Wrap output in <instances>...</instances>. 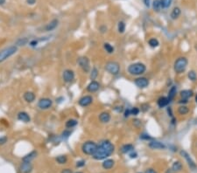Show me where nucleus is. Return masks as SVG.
<instances>
[{
    "instance_id": "nucleus-11",
    "label": "nucleus",
    "mask_w": 197,
    "mask_h": 173,
    "mask_svg": "<svg viewBox=\"0 0 197 173\" xmlns=\"http://www.w3.org/2000/svg\"><path fill=\"white\" fill-rule=\"evenodd\" d=\"M92 102H93V97L91 95H84L79 100L78 104L81 107L85 108V107L89 106Z\"/></svg>"
},
{
    "instance_id": "nucleus-25",
    "label": "nucleus",
    "mask_w": 197,
    "mask_h": 173,
    "mask_svg": "<svg viewBox=\"0 0 197 173\" xmlns=\"http://www.w3.org/2000/svg\"><path fill=\"white\" fill-rule=\"evenodd\" d=\"M180 14H181L180 9L179 7H174V8L172 10L171 13H170V17H171L172 19L175 20V19H177L180 16Z\"/></svg>"
},
{
    "instance_id": "nucleus-13",
    "label": "nucleus",
    "mask_w": 197,
    "mask_h": 173,
    "mask_svg": "<svg viewBox=\"0 0 197 173\" xmlns=\"http://www.w3.org/2000/svg\"><path fill=\"white\" fill-rule=\"evenodd\" d=\"M148 145L152 150H165L166 149V145L163 142L160 141H156V140H152L149 142Z\"/></svg>"
},
{
    "instance_id": "nucleus-20",
    "label": "nucleus",
    "mask_w": 197,
    "mask_h": 173,
    "mask_svg": "<svg viewBox=\"0 0 197 173\" xmlns=\"http://www.w3.org/2000/svg\"><path fill=\"white\" fill-rule=\"evenodd\" d=\"M24 99H25V100L26 102L32 103V102H34V100H35V94L33 92H30V91L25 92L24 94Z\"/></svg>"
},
{
    "instance_id": "nucleus-35",
    "label": "nucleus",
    "mask_w": 197,
    "mask_h": 173,
    "mask_svg": "<svg viewBox=\"0 0 197 173\" xmlns=\"http://www.w3.org/2000/svg\"><path fill=\"white\" fill-rule=\"evenodd\" d=\"M125 23L124 21H119L118 24V33H124V31H125Z\"/></svg>"
},
{
    "instance_id": "nucleus-39",
    "label": "nucleus",
    "mask_w": 197,
    "mask_h": 173,
    "mask_svg": "<svg viewBox=\"0 0 197 173\" xmlns=\"http://www.w3.org/2000/svg\"><path fill=\"white\" fill-rule=\"evenodd\" d=\"M139 112H140V110L137 107H134V108H131V115H135V116H136V115H138L139 114Z\"/></svg>"
},
{
    "instance_id": "nucleus-54",
    "label": "nucleus",
    "mask_w": 197,
    "mask_h": 173,
    "mask_svg": "<svg viewBox=\"0 0 197 173\" xmlns=\"http://www.w3.org/2000/svg\"><path fill=\"white\" fill-rule=\"evenodd\" d=\"M195 102H196V103H197V94L195 95Z\"/></svg>"
},
{
    "instance_id": "nucleus-19",
    "label": "nucleus",
    "mask_w": 197,
    "mask_h": 173,
    "mask_svg": "<svg viewBox=\"0 0 197 173\" xmlns=\"http://www.w3.org/2000/svg\"><path fill=\"white\" fill-rule=\"evenodd\" d=\"M169 103H170L169 100H168L167 97H165V96L160 97V98L158 99V100H157V104H158V106H159L160 108L166 107Z\"/></svg>"
},
{
    "instance_id": "nucleus-49",
    "label": "nucleus",
    "mask_w": 197,
    "mask_h": 173,
    "mask_svg": "<svg viewBox=\"0 0 197 173\" xmlns=\"http://www.w3.org/2000/svg\"><path fill=\"white\" fill-rule=\"evenodd\" d=\"M145 173H157V171L153 169H147Z\"/></svg>"
},
{
    "instance_id": "nucleus-29",
    "label": "nucleus",
    "mask_w": 197,
    "mask_h": 173,
    "mask_svg": "<svg viewBox=\"0 0 197 173\" xmlns=\"http://www.w3.org/2000/svg\"><path fill=\"white\" fill-rule=\"evenodd\" d=\"M182 164L180 163V162H179V161H177V162H174V164H173V166H172V171L173 172H179V171H180L181 170H182Z\"/></svg>"
},
{
    "instance_id": "nucleus-27",
    "label": "nucleus",
    "mask_w": 197,
    "mask_h": 173,
    "mask_svg": "<svg viewBox=\"0 0 197 173\" xmlns=\"http://www.w3.org/2000/svg\"><path fill=\"white\" fill-rule=\"evenodd\" d=\"M177 112H178V114H180V115H186V114H188L189 108H188L186 105H181V106H180V107L178 108Z\"/></svg>"
},
{
    "instance_id": "nucleus-30",
    "label": "nucleus",
    "mask_w": 197,
    "mask_h": 173,
    "mask_svg": "<svg viewBox=\"0 0 197 173\" xmlns=\"http://www.w3.org/2000/svg\"><path fill=\"white\" fill-rule=\"evenodd\" d=\"M77 124H78V122H77V120H75V119H69V120H67V121L66 122V123H65V126H66V128H72L75 127Z\"/></svg>"
},
{
    "instance_id": "nucleus-47",
    "label": "nucleus",
    "mask_w": 197,
    "mask_h": 173,
    "mask_svg": "<svg viewBox=\"0 0 197 173\" xmlns=\"http://www.w3.org/2000/svg\"><path fill=\"white\" fill-rule=\"evenodd\" d=\"M129 155H130V157H131V158H137V157H138V154H137L136 152H134V150L132 151L131 153H129Z\"/></svg>"
},
{
    "instance_id": "nucleus-33",
    "label": "nucleus",
    "mask_w": 197,
    "mask_h": 173,
    "mask_svg": "<svg viewBox=\"0 0 197 173\" xmlns=\"http://www.w3.org/2000/svg\"><path fill=\"white\" fill-rule=\"evenodd\" d=\"M104 50L108 53H110V54H111V53H114V47H112L110 43H104Z\"/></svg>"
},
{
    "instance_id": "nucleus-42",
    "label": "nucleus",
    "mask_w": 197,
    "mask_h": 173,
    "mask_svg": "<svg viewBox=\"0 0 197 173\" xmlns=\"http://www.w3.org/2000/svg\"><path fill=\"white\" fill-rule=\"evenodd\" d=\"M84 165H85V161L84 160H80L76 163V167L77 168H81V167H83Z\"/></svg>"
},
{
    "instance_id": "nucleus-12",
    "label": "nucleus",
    "mask_w": 197,
    "mask_h": 173,
    "mask_svg": "<svg viewBox=\"0 0 197 173\" xmlns=\"http://www.w3.org/2000/svg\"><path fill=\"white\" fill-rule=\"evenodd\" d=\"M33 170V164L31 162L22 161V164L19 166L20 173H31Z\"/></svg>"
},
{
    "instance_id": "nucleus-6",
    "label": "nucleus",
    "mask_w": 197,
    "mask_h": 173,
    "mask_svg": "<svg viewBox=\"0 0 197 173\" xmlns=\"http://www.w3.org/2000/svg\"><path fill=\"white\" fill-rule=\"evenodd\" d=\"M104 69L112 75H118L120 73V65L117 61H109L105 64Z\"/></svg>"
},
{
    "instance_id": "nucleus-32",
    "label": "nucleus",
    "mask_w": 197,
    "mask_h": 173,
    "mask_svg": "<svg viewBox=\"0 0 197 173\" xmlns=\"http://www.w3.org/2000/svg\"><path fill=\"white\" fill-rule=\"evenodd\" d=\"M56 161H57V163L59 164H64L67 161V157L65 155H61V156H58L57 157H56Z\"/></svg>"
},
{
    "instance_id": "nucleus-44",
    "label": "nucleus",
    "mask_w": 197,
    "mask_h": 173,
    "mask_svg": "<svg viewBox=\"0 0 197 173\" xmlns=\"http://www.w3.org/2000/svg\"><path fill=\"white\" fill-rule=\"evenodd\" d=\"M7 142V137L6 136H2L0 137V145H3Z\"/></svg>"
},
{
    "instance_id": "nucleus-4",
    "label": "nucleus",
    "mask_w": 197,
    "mask_h": 173,
    "mask_svg": "<svg viewBox=\"0 0 197 173\" xmlns=\"http://www.w3.org/2000/svg\"><path fill=\"white\" fill-rule=\"evenodd\" d=\"M97 148H98V145L95 142L87 141L82 144L81 150L84 154L89 155V156H93L97 150Z\"/></svg>"
},
{
    "instance_id": "nucleus-8",
    "label": "nucleus",
    "mask_w": 197,
    "mask_h": 173,
    "mask_svg": "<svg viewBox=\"0 0 197 173\" xmlns=\"http://www.w3.org/2000/svg\"><path fill=\"white\" fill-rule=\"evenodd\" d=\"M53 105V100L49 98H41L38 102V107L40 109H48Z\"/></svg>"
},
{
    "instance_id": "nucleus-38",
    "label": "nucleus",
    "mask_w": 197,
    "mask_h": 173,
    "mask_svg": "<svg viewBox=\"0 0 197 173\" xmlns=\"http://www.w3.org/2000/svg\"><path fill=\"white\" fill-rule=\"evenodd\" d=\"M27 43H28V39L26 38H22V39H19L17 41L16 45L17 46H25Z\"/></svg>"
},
{
    "instance_id": "nucleus-48",
    "label": "nucleus",
    "mask_w": 197,
    "mask_h": 173,
    "mask_svg": "<svg viewBox=\"0 0 197 173\" xmlns=\"http://www.w3.org/2000/svg\"><path fill=\"white\" fill-rule=\"evenodd\" d=\"M143 3H144V5L146 6V7H150V5H151V0H143Z\"/></svg>"
},
{
    "instance_id": "nucleus-37",
    "label": "nucleus",
    "mask_w": 197,
    "mask_h": 173,
    "mask_svg": "<svg viewBox=\"0 0 197 173\" xmlns=\"http://www.w3.org/2000/svg\"><path fill=\"white\" fill-rule=\"evenodd\" d=\"M173 0H161V5L163 9H167L169 8L172 5Z\"/></svg>"
},
{
    "instance_id": "nucleus-34",
    "label": "nucleus",
    "mask_w": 197,
    "mask_h": 173,
    "mask_svg": "<svg viewBox=\"0 0 197 173\" xmlns=\"http://www.w3.org/2000/svg\"><path fill=\"white\" fill-rule=\"evenodd\" d=\"M188 79H189L191 81H193V82H194V81H197V75H196V73H195V71H194V70H191V71L188 72Z\"/></svg>"
},
{
    "instance_id": "nucleus-52",
    "label": "nucleus",
    "mask_w": 197,
    "mask_h": 173,
    "mask_svg": "<svg viewBox=\"0 0 197 173\" xmlns=\"http://www.w3.org/2000/svg\"><path fill=\"white\" fill-rule=\"evenodd\" d=\"M114 109H115L116 111H118V112H122V111H123V107H122V106H120V107L118 106V107H116Z\"/></svg>"
},
{
    "instance_id": "nucleus-31",
    "label": "nucleus",
    "mask_w": 197,
    "mask_h": 173,
    "mask_svg": "<svg viewBox=\"0 0 197 173\" xmlns=\"http://www.w3.org/2000/svg\"><path fill=\"white\" fill-rule=\"evenodd\" d=\"M148 44L152 48H155V47H158L159 45H160V42L157 39L155 38H152V39H150L149 41H148Z\"/></svg>"
},
{
    "instance_id": "nucleus-5",
    "label": "nucleus",
    "mask_w": 197,
    "mask_h": 173,
    "mask_svg": "<svg viewBox=\"0 0 197 173\" xmlns=\"http://www.w3.org/2000/svg\"><path fill=\"white\" fill-rule=\"evenodd\" d=\"M18 51V47L17 46H11L9 47H6L5 49L2 50L0 52V63L5 61L7 60L8 58L12 56L13 54H15Z\"/></svg>"
},
{
    "instance_id": "nucleus-45",
    "label": "nucleus",
    "mask_w": 197,
    "mask_h": 173,
    "mask_svg": "<svg viewBox=\"0 0 197 173\" xmlns=\"http://www.w3.org/2000/svg\"><path fill=\"white\" fill-rule=\"evenodd\" d=\"M179 103L181 104V105H185V104L188 103V99H180L179 100Z\"/></svg>"
},
{
    "instance_id": "nucleus-2",
    "label": "nucleus",
    "mask_w": 197,
    "mask_h": 173,
    "mask_svg": "<svg viewBox=\"0 0 197 173\" xmlns=\"http://www.w3.org/2000/svg\"><path fill=\"white\" fill-rule=\"evenodd\" d=\"M146 66L141 62H136L128 67V73L133 76H140L146 73Z\"/></svg>"
},
{
    "instance_id": "nucleus-43",
    "label": "nucleus",
    "mask_w": 197,
    "mask_h": 173,
    "mask_svg": "<svg viewBox=\"0 0 197 173\" xmlns=\"http://www.w3.org/2000/svg\"><path fill=\"white\" fill-rule=\"evenodd\" d=\"M38 43H39V40L38 39H33L29 42V45L31 47H36L38 45Z\"/></svg>"
},
{
    "instance_id": "nucleus-26",
    "label": "nucleus",
    "mask_w": 197,
    "mask_h": 173,
    "mask_svg": "<svg viewBox=\"0 0 197 173\" xmlns=\"http://www.w3.org/2000/svg\"><path fill=\"white\" fill-rule=\"evenodd\" d=\"M36 156H37V152L36 151H32L29 154L25 155L22 158V161H25V162H32V160H33Z\"/></svg>"
},
{
    "instance_id": "nucleus-15",
    "label": "nucleus",
    "mask_w": 197,
    "mask_h": 173,
    "mask_svg": "<svg viewBox=\"0 0 197 173\" xmlns=\"http://www.w3.org/2000/svg\"><path fill=\"white\" fill-rule=\"evenodd\" d=\"M180 155L186 159V161L188 162V166H189L190 168H192V169H196V164H194V162L193 161V159L190 157V156L188 155V153L187 151H185V150H181V151H180Z\"/></svg>"
},
{
    "instance_id": "nucleus-36",
    "label": "nucleus",
    "mask_w": 197,
    "mask_h": 173,
    "mask_svg": "<svg viewBox=\"0 0 197 173\" xmlns=\"http://www.w3.org/2000/svg\"><path fill=\"white\" fill-rule=\"evenodd\" d=\"M98 76V70L96 67H93L91 72H90V80L91 81H95Z\"/></svg>"
},
{
    "instance_id": "nucleus-9",
    "label": "nucleus",
    "mask_w": 197,
    "mask_h": 173,
    "mask_svg": "<svg viewBox=\"0 0 197 173\" xmlns=\"http://www.w3.org/2000/svg\"><path fill=\"white\" fill-rule=\"evenodd\" d=\"M134 83L138 88H146L149 85V80L146 77H138L134 80Z\"/></svg>"
},
{
    "instance_id": "nucleus-14",
    "label": "nucleus",
    "mask_w": 197,
    "mask_h": 173,
    "mask_svg": "<svg viewBox=\"0 0 197 173\" xmlns=\"http://www.w3.org/2000/svg\"><path fill=\"white\" fill-rule=\"evenodd\" d=\"M100 88V84L99 82H97L96 81H91L90 83L87 86V91L89 93H95L98 91Z\"/></svg>"
},
{
    "instance_id": "nucleus-24",
    "label": "nucleus",
    "mask_w": 197,
    "mask_h": 173,
    "mask_svg": "<svg viewBox=\"0 0 197 173\" xmlns=\"http://www.w3.org/2000/svg\"><path fill=\"white\" fill-rule=\"evenodd\" d=\"M152 5L153 11H156V12H160L163 9L162 5H161V0H153Z\"/></svg>"
},
{
    "instance_id": "nucleus-46",
    "label": "nucleus",
    "mask_w": 197,
    "mask_h": 173,
    "mask_svg": "<svg viewBox=\"0 0 197 173\" xmlns=\"http://www.w3.org/2000/svg\"><path fill=\"white\" fill-rule=\"evenodd\" d=\"M130 115H131V109L130 108L125 109V111H124V117L127 118V117L130 116Z\"/></svg>"
},
{
    "instance_id": "nucleus-53",
    "label": "nucleus",
    "mask_w": 197,
    "mask_h": 173,
    "mask_svg": "<svg viewBox=\"0 0 197 173\" xmlns=\"http://www.w3.org/2000/svg\"><path fill=\"white\" fill-rule=\"evenodd\" d=\"M5 1H6V0H0V5H5Z\"/></svg>"
},
{
    "instance_id": "nucleus-3",
    "label": "nucleus",
    "mask_w": 197,
    "mask_h": 173,
    "mask_svg": "<svg viewBox=\"0 0 197 173\" xmlns=\"http://www.w3.org/2000/svg\"><path fill=\"white\" fill-rule=\"evenodd\" d=\"M188 65V61L186 57H179L174 63V70L175 74L180 75L186 71Z\"/></svg>"
},
{
    "instance_id": "nucleus-55",
    "label": "nucleus",
    "mask_w": 197,
    "mask_h": 173,
    "mask_svg": "<svg viewBox=\"0 0 197 173\" xmlns=\"http://www.w3.org/2000/svg\"><path fill=\"white\" fill-rule=\"evenodd\" d=\"M75 173H82V172H75Z\"/></svg>"
},
{
    "instance_id": "nucleus-1",
    "label": "nucleus",
    "mask_w": 197,
    "mask_h": 173,
    "mask_svg": "<svg viewBox=\"0 0 197 173\" xmlns=\"http://www.w3.org/2000/svg\"><path fill=\"white\" fill-rule=\"evenodd\" d=\"M115 146L113 145V143L109 140H104L98 145L97 150L92 156V157L95 160H104L113 154Z\"/></svg>"
},
{
    "instance_id": "nucleus-41",
    "label": "nucleus",
    "mask_w": 197,
    "mask_h": 173,
    "mask_svg": "<svg viewBox=\"0 0 197 173\" xmlns=\"http://www.w3.org/2000/svg\"><path fill=\"white\" fill-rule=\"evenodd\" d=\"M70 135H71V132H70L69 130H64V131L62 132V134H61V136H62V138H64V139H67V138H68Z\"/></svg>"
},
{
    "instance_id": "nucleus-23",
    "label": "nucleus",
    "mask_w": 197,
    "mask_h": 173,
    "mask_svg": "<svg viewBox=\"0 0 197 173\" xmlns=\"http://www.w3.org/2000/svg\"><path fill=\"white\" fill-rule=\"evenodd\" d=\"M176 94H177L176 86H172L171 88L169 89V92H168V95H167V98H168V100H169L170 102L174 99V97L176 96Z\"/></svg>"
},
{
    "instance_id": "nucleus-7",
    "label": "nucleus",
    "mask_w": 197,
    "mask_h": 173,
    "mask_svg": "<svg viewBox=\"0 0 197 173\" xmlns=\"http://www.w3.org/2000/svg\"><path fill=\"white\" fill-rule=\"evenodd\" d=\"M77 63L84 73H89V72L90 71L89 60L87 57H80L77 60Z\"/></svg>"
},
{
    "instance_id": "nucleus-22",
    "label": "nucleus",
    "mask_w": 197,
    "mask_h": 173,
    "mask_svg": "<svg viewBox=\"0 0 197 173\" xmlns=\"http://www.w3.org/2000/svg\"><path fill=\"white\" fill-rule=\"evenodd\" d=\"M133 150H134V146L132 145V144H130V143L124 144V145H123L121 147V152L124 153V154H129Z\"/></svg>"
},
{
    "instance_id": "nucleus-18",
    "label": "nucleus",
    "mask_w": 197,
    "mask_h": 173,
    "mask_svg": "<svg viewBox=\"0 0 197 173\" xmlns=\"http://www.w3.org/2000/svg\"><path fill=\"white\" fill-rule=\"evenodd\" d=\"M111 119V116H110V114L109 112H102L100 114H99V121L102 122V123H108Z\"/></svg>"
},
{
    "instance_id": "nucleus-17",
    "label": "nucleus",
    "mask_w": 197,
    "mask_h": 173,
    "mask_svg": "<svg viewBox=\"0 0 197 173\" xmlns=\"http://www.w3.org/2000/svg\"><path fill=\"white\" fill-rule=\"evenodd\" d=\"M59 25V20L58 19H53L52 21H50L46 26H45V30L46 32H51L53 30H54V29L58 26Z\"/></svg>"
},
{
    "instance_id": "nucleus-10",
    "label": "nucleus",
    "mask_w": 197,
    "mask_h": 173,
    "mask_svg": "<svg viewBox=\"0 0 197 173\" xmlns=\"http://www.w3.org/2000/svg\"><path fill=\"white\" fill-rule=\"evenodd\" d=\"M62 79L66 83H70L75 80V73L74 71L70 69H66L62 74Z\"/></svg>"
},
{
    "instance_id": "nucleus-50",
    "label": "nucleus",
    "mask_w": 197,
    "mask_h": 173,
    "mask_svg": "<svg viewBox=\"0 0 197 173\" xmlns=\"http://www.w3.org/2000/svg\"><path fill=\"white\" fill-rule=\"evenodd\" d=\"M61 173H72V170L70 169H63L61 170Z\"/></svg>"
},
{
    "instance_id": "nucleus-40",
    "label": "nucleus",
    "mask_w": 197,
    "mask_h": 173,
    "mask_svg": "<svg viewBox=\"0 0 197 173\" xmlns=\"http://www.w3.org/2000/svg\"><path fill=\"white\" fill-rule=\"evenodd\" d=\"M140 139H143V140H153V138L152 136H150L149 135L147 134H142L140 135Z\"/></svg>"
},
{
    "instance_id": "nucleus-28",
    "label": "nucleus",
    "mask_w": 197,
    "mask_h": 173,
    "mask_svg": "<svg viewBox=\"0 0 197 173\" xmlns=\"http://www.w3.org/2000/svg\"><path fill=\"white\" fill-rule=\"evenodd\" d=\"M114 160H112V159H106L104 163H103V168L105 169V170H110L111 169L112 167L114 166Z\"/></svg>"
},
{
    "instance_id": "nucleus-51",
    "label": "nucleus",
    "mask_w": 197,
    "mask_h": 173,
    "mask_svg": "<svg viewBox=\"0 0 197 173\" xmlns=\"http://www.w3.org/2000/svg\"><path fill=\"white\" fill-rule=\"evenodd\" d=\"M26 2H27V4L33 5H34L36 3V0H26Z\"/></svg>"
},
{
    "instance_id": "nucleus-21",
    "label": "nucleus",
    "mask_w": 197,
    "mask_h": 173,
    "mask_svg": "<svg viewBox=\"0 0 197 173\" xmlns=\"http://www.w3.org/2000/svg\"><path fill=\"white\" fill-rule=\"evenodd\" d=\"M180 95L181 99H188V100L189 98H191L194 95V92H193V90H190V89H185V90L180 91Z\"/></svg>"
},
{
    "instance_id": "nucleus-16",
    "label": "nucleus",
    "mask_w": 197,
    "mask_h": 173,
    "mask_svg": "<svg viewBox=\"0 0 197 173\" xmlns=\"http://www.w3.org/2000/svg\"><path fill=\"white\" fill-rule=\"evenodd\" d=\"M18 120L20 121V122L27 123V122H29L31 121V117H30V115L28 114L26 112L22 111V112H19L18 114Z\"/></svg>"
}]
</instances>
